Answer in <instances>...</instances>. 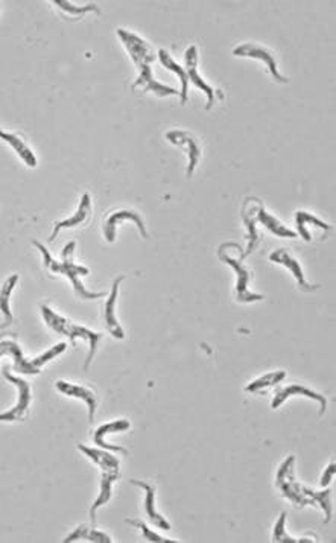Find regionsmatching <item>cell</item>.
Listing matches in <instances>:
<instances>
[{
	"label": "cell",
	"mask_w": 336,
	"mask_h": 543,
	"mask_svg": "<svg viewBox=\"0 0 336 543\" xmlns=\"http://www.w3.org/2000/svg\"><path fill=\"white\" fill-rule=\"evenodd\" d=\"M118 37L120 38V42L127 47L130 56L132 58V61L136 63L137 69H139V78L137 81L131 85V89H136V87L142 85L145 92H154L160 98L163 96H169V94H180L178 90L172 89V87H168L165 84H160L152 76V69L151 64L157 60V55L154 52L151 44H148L143 38L139 35L125 31V29H118Z\"/></svg>",
	"instance_id": "cell-1"
},
{
	"label": "cell",
	"mask_w": 336,
	"mask_h": 543,
	"mask_svg": "<svg viewBox=\"0 0 336 543\" xmlns=\"http://www.w3.org/2000/svg\"><path fill=\"white\" fill-rule=\"evenodd\" d=\"M294 461L295 458L291 455V457H287L282 463L280 469H278L277 482H275L278 490H280V493L285 498H287L291 502L297 504V506L300 507L315 506V504H318L325 515L324 523H329L332 519V504H330L332 490L325 489L323 492H315L309 487L303 486V484L297 482L294 478Z\"/></svg>",
	"instance_id": "cell-2"
},
{
	"label": "cell",
	"mask_w": 336,
	"mask_h": 543,
	"mask_svg": "<svg viewBox=\"0 0 336 543\" xmlns=\"http://www.w3.org/2000/svg\"><path fill=\"white\" fill-rule=\"evenodd\" d=\"M32 244L40 248V251L43 253V257H44V265L47 269H51L52 273H58V274H64L69 277V280L73 285V289H75V294L78 295L80 298H84V300H94V298H99V297H104L107 295L105 293H90V291H87L84 288V285L80 282V276H87L90 271L89 268L85 267H80V265H75L73 264V251H75V242H69L63 250V262L60 264V262H56L51 255L49 251H47V248L40 244L38 240H32Z\"/></svg>",
	"instance_id": "cell-3"
},
{
	"label": "cell",
	"mask_w": 336,
	"mask_h": 543,
	"mask_svg": "<svg viewBox=\"0 0 336 543\" xmlns=\"http://www.w3.org/2000/svg\"><path fill=\"white\" fill-rule=\"evenodd\" d=\"M78 449L84 452V455H87L92 461L98 464L102 470L99 496L96 498L94 504L90 508V519L93 523H96V510L111 499V486L113 482L119 478V461L108 452L93 449V448H85L84 444H80Z\"/></svg>",
	"instance_id": "cell-4"
},
{
	"label": "cell",
	"mask_w": 336,
	"mask_h": 543,
	"mask_svg": "<svg viewBox=\"0 0 336 543\" xmlns=\"http://www.w3.org/2000/svg\"><path fill=\"white\" fill-rule=\"evenodd\" d=\"M42 314H43V318L46 324L52 327L55 332L58 334H63L66 336H69L72 339V346H76V338H82V339H87L89 341V346H90V350H89V355H87V360H85L84 362V370H89V367L92 364V360L93 356L96 353V346H98V341L101 339V335L99 334H94L93 331H90V329H85L84 326H78V324H73L72 322H69V319L55 314L54 310L51 307L47 306H42Z\"/></svg>",
	"instance_id": "cell-5"
},
{
	"label": "cell",
	"mask_w": 336,
	"mask_h": 543,
	"mask_svg": "<svg viewBox=\"0 0 336 543\" xmlns=\"http://www.w3.org/2000/svg\"><path fill=\"white\" fill-rule=\"evenodd\" d=\"M218 256H219L220 260L224 262V264L230 265L236 271V276H237L236 297H237L239 302L253 303V302H261V300L265 298V295H262V294H253V293H249V291H248L247 286H248V280H249V273H248V269L242 264V257L241 259H233L232 256L227 253L225 244L220 245V248L218 251Z\"/></svg>",
	"instance_id": "cell-6"
},
{
	"label": "cell",
	"mask_w": 336,
	"mask_h": 543,
	"mask_svg": "<svg viewBox=\"0 0 336 543\" xmlns=\"http://www.w3.org/2000/svg\"><path fill=\"white\" fill-rule=\"evenodd\" d=\"M4 376L9 382H13L18 388V401L11 411L4 413L2 415H0V420L2 422L22 420L26 411H27V406H30V403H31V388L23 379H20V377H15L9 373L8 367L4 368Z\"/></svg>",
	"instance_id": "cell-7"
},
{
	"label": "cell",
	"mask_w": 336,
	"mask_h": 543,
	"mask_svg": "<svg viewBox=\"0 0 336 543\" xmlns=\"http://www.w3.org/2000/svg\"><path fill=\"white\" fill-rule=\"evenodd\" d=\"M166 139L177 145V147L186 148L187 155H189V166H187V177L194 176V171L197 168V164L201 157V147L197 140L194 134H190L187 131H169L166 133Z\"/></svg>",
	"instance_id": "cell-8"
},
{
	"label": "cell",
	"mask_w": 336,
	"mask_h": 543,
	"mask_svg": "<svg viewBox=\"0 0 336 543\" xmlns=\"http://www.w3.org/2000/svg\"><path fill=\"white\" fill-rule=\"evenodd\" d=\"M185 63H186V73H187V78L189 80L194 83V85H197L198 89L203 90L207 96V105H206V110H212V106L215 104V90L210 87L203 78H201V75L198 73V49L197 46H190L189 49L186 51V55H185Z\"/></svg>",
	"instance_id": "cell-9"
},
{
	"label": "cell",
	"mask_w": 336,
	"mask_h": 543,
	"mask_svg": "<svg viewBox=\"0 0 336 543\" xmlns=\"http://www.w3.org/2000/svg\"><path fill=\"white\" fill-rule=\"evenodd\" d=\"M233 55L235 56H249V58H256V60H262L268 66V69H270V72L273 73V76L278 83H283V84L287 83V78L278 73L277 61H275L274 55L270 51H266L265 47L253 44V43H245V44L235 47Z\"/></svg>",
	"instance_id": "cell-10"
},
{
	"label": "cell",
	"mask_w": 336,
	"mask_h": 543,
	"mask_svg": "<svg viewBox=\"0 0 336 543\" xmlns=\"http://www.w3.org/2000/svg\"><path fill=\"white\" fill-rule=\"evenodd\" d=\"M125 219L132 221L134 224L139 227L140 235L143 238H148L145 224H143V221H142V218H140V215H139L137 212H134V210H119L116 213H113V215L107 219V222H105V226H104V235H105V239H107V242L113 244L114 239H116V226L119 224V222H122Z\"/></svg>",
	"instance_id": "cell-11"
},
{
	"label": "cell",
	"mask_w": 336,
	"mask_h": 543,
	"mask_svg": "<svg viewBox=\"0 0 336 543\" xmlns=\"http://www.w3.org/2000/svg\"><path fill=\"white\" fill-rule=\"evenodd\" d=\"M261 200L259 198H247L245 205L242 207V218H244V222L248 227V250L245 251V253L242 255V257L251 255L253 250L256 248L257 245V230H256V222H257V210L259 207H261Z\"/></svg>",
	"instance_id": "cell-12"
},
{
	"label": "cell",
	"mask_w": 336,
	"mask_h": 543,
	"mask_svg": "<svg viewBox=\"0 0 336 543\" xmlns=\"http://www.w3.org/2000/svg\"><path fill=\"white\" fill-rule=\"evenodd\" d=\"M125 279V276H120L118 277L116 280H114L113 283V288H111V293L108 295V300L107 303H105V324H107V329L108 332L118 339H123L125 338V334H123V329L120 327V324L118 323L116 319V310H114V307H116V300H118V291H119V285L122 280Z\"/></svg>",
	"instance_id": "cell-13"
},
{
	"label": "cell",
	"mask_w": 336,
	"mask_h": 543,
	"mask_svg": "<svg viewBox=\"0 0 336 543\" xmlns=\"http://www.w3.org/2000/svg\"><path fill=\"white\" fill-rule=\"evenodd\" d=\"M291 396H304V397H309V399L312 401H318L320 405H321V410H320V415H323L325 413V408H328V401H325V397L315 393L312 390H309V388L306 386H301V385H291V386H286L283 388L282 391H277L274 401H273V408L277 410L278 406H282V403L287 399V397Z\"/></svg>",
	"instance_id": "cell-14"
},
{
	"label": "cell",
	"mask_w": 336,
	"mask_h": 543,
	"mask_svg": "<svg viewBox=\"0 0 336 543\" xmlns=\"http://www.w3.org/2000/svg\"><path fill=\"white\" fill-rule=\"evenodd\" d=\"M270 260L274 262V264H280V265H285V267L290 268L292 271V274L295 276L297 282H299V285L301 286L303 291H307V293H311V291L318 289V285H309V283L306 282L300 264L290 253H287L286 250H277V251H274V253H271V256H270Z\"/></svg>",
	"instance_id": "cell-15"
},
{
	"label": "cell",
	"mask_w": 336,
	"mask_h": 543,
	"mask_svg": "<svg viewBox=\"0 0 336 543\" xmlns=\"http://www.w3.org/2000/svg\"><path fill=\"white\" fill-rule=\"evenodd\" d=\"M55 386H56V390L61 391L63 394L69 396V397H75V399H81V401H84L85 403H87V406H89V420L90 422L94 420L96 394L92 390H87V388H84V386L72 385V384L66 382V381H58V382L55 384Z\"/></svg>",
	"instance_id": "cell-16"
},
{
	"label": "cell",
	"mask_w": 336,
	"mask_h": 543,
	"mask_svg": "<svg viewBox=\"0 0 336 543\" xmlns=\"http://www.w3.org/2000/svg\"><path fill=\"white\" fill-rule=\"evenodd\" d=\"M90 210H92V198H90L89 193H84L82 198H81V202H80V207H78V210L75 212V215L70 216L69 219L55 222V228H54V233H52V236L49 240L54 242L55 238L58 236V233L61 228H72L78 224H82V222L90 216Z\"/></svg>",
	"instance_id": "cell-17"
},
{
	"label": "cell",
	"mask_w": 336,
	"mask_h": 543,
	"mask_svg": "<svg viewBox=\"0 0 336 543\" xmlns=\"http://www.w3.org/2000/svg\"><path fill=\"white\" fill-rule=\"evenodd\" d=\"M131 484H134V486L137 487H142L143 490L147 492V496H145V513L147 516L149 518V520L156 525L157 528H161V530H170V523L160 516L158 513L156 511V490H154L149 484L143 482V481H137V480H131Z\"/></svg>",
	"instance_id": "cell-18"
},
{
	"label": "cell",
	"mask_w": 336,
	"mask_h": 543,
	"mask_svg": "<svg viewBox=\"0 0 336 543\" xmlns=\"http://www.w3.org/2000/svg\"><path fill=\"white\" fill-rule=\"evenodd\" d=\"M130 422L128 420H116V422H111V423H105L102 426H99L98 429H96L94 432V443L101 446V448L107 449V451H111V452H122L127 455V449L120 448V446H113V444H108L107 441L104 440V437L107 434H111V432H122V431H128L130 429Z\"/></svg>",
	"instance_id": "cell-19"
},
{
	"label": "cell",
	"mask_w": 336,
	"mask_h": 543,
	"mask_svg": "<svg viewBox=\"0 0 336 543\" xmlns=\"http://www.w3.org/2000/svg\"><path fill=\"white\" fill-rule=\"evenodd\" d=\"M6 353L11 355L14 358V368L17 372H20L23 374H40V370H37L31 365V361H26L23 358V353L15 343L13 341H2L0 344V356H5Z\"/></svg>",
	"instance_id": "cell-20"
},
{
	"label": "cell",
	"mask_w": 336,
	"mask_h": 543,
	"mask_svg": "<svg viewBox=\"0 0 336 543\" xmlns=\"http://www.w3.org/2000/svg\"><path fill=\"white\" fill-rule=\"evenodd\" d=\"M0 138H2L4 142L11 145V148L18 154V157H20L23 160V163L27 164V166H30V168H35L37 166L35 154L31 151L30 147H27L23 139H20L15 134L6 133V131L0 133Z\"/></svg>",
	"instance_id": "cell-21"
},
{
	"label": "cell",
	"mask_w": 336,
	"mask_h": 543,
	"mask_svg": "<svg viewBox=\"0 0 336 543\" xmlns=\"http://www.w3.org/2000/svg\"><path fill=\"white\" fill-rule=\"evenodd\" d=\"M158 58H160L161 64L165 66V69H168V71H170V72H174V73L178 75L180 81H181V92H180L181 104H186V102H187V81H189L186 71H185L183 67H181L178 63H175V61H174V58H172L165 49H160V51H158Z\"/></svg>",
	"instance_id": "cell-22"
},
{
	"label": "cell",
	"mask_w": 336,
	"mask_h": 543,
	"mask_svg": "<svg viewBox=\"0 0 336 543\" xmlns=\"http://www.w3.org/2000/svg\"><path fill=\"white\" fill-rule=\"evenodd\" d=\"M257 221H261L262 224H263L268 230H270L271 233H274L275 236H282V238H297V233H295V231H292V230H290V228H286V227L282 224L280 221H277L273 215H270V213H268V212L263 209L262 205H261V207H259V210H257Z\"/></svg>",
	"instance_id": "cell-23"
},
{
	"label": "cell",
	"mask_w": 336,
	"mask_h": 543,
	"mask_svg": "<svg viewBox=\"0 0 336 543\" xmlns=\"http://www.w3.org/2000/svg\"><path fill=\"white\" fill-rule=\"evenodd\" d=\"M80 539L90 540V542H94V543H110L111 542L110 536L104 535V532H101V531H96L94 528H90L87 525H80L73 532H70V535L67 536L63 542L64 543H70V542L80 540Z\"/></svg>",
	"instance_id": "cell-24"
},
{
	"label": "cell",
	"mask_w": 336,
	"mask_h": 543,
	"mask_svg": "<svg viewBox=\"0 0 336 543\" xmlns=\"http://www.w3.org/2000/svg\"><path fill=\"white\" fill-rule=\"evenodd\" d=\"M17 282H18V274H13L4 283L2 291H0V297H2L0 306H2V312L5 315V323L2 324V327H6L9 323H13V319H14L13 314H11V309H9V297H11V293H13V289L15 288Z\"/></svg>",
	"instance_id": "cell-25"
},
{
	"label": "cell",
	"mask_w": 336,
	"mask_h": 543,
	"mask_svg": "<svg viewBox=\"0 0 336 543\" xmlns=\"http://www.w3.org/2000/svg\"><path fill=\"white\" fill-rule=\"evenodd\" d=\"M295 222H297V228H299V233L301 235V238H303L304 240H307V242L311 240L309 231H307V228H306L307 222H312V224L318 226V227L323 228V230H329V228H330V226L325 224V222H323L321 219H318V218H315V216L309 215V213H307V212H297V215H295Z\"/></svg>",
	"instance_id": "cell-26"
},
{
	"label": "cell",
	"mask_w": 336,
	"mask_h": 543,
	"mask_svg": "<svg viewBox=\"0 0 336 543\" xmlns=\"http://www.w3.org/2000/svg\"><path fill=\"white\" fill-rule=\"evenodd\" d=\"M285 522H286V513H282L280 518H278V520L275 523V527H274L273 542H275V543H312L313 542V539L291 537L285 530Z\"/></svg>",
	"instance_id": "cell-27"
},
{
	"label": "cell",
	"mask_w": 336,
	"mask_h": 543,
	"mask_svg": "<svg viewBox=\"0 0 336 543\" xmlns=\"http://www.w3.org/2000/svg\"><path fill=\"white\" fill-rule=\"evenodd\" d=\"M286 373L285 372H273V373H268L262 377H259V379H256L254 382L249 384L245 390L249 391V393H256V391H261L263 390V388H268V386H274L277 385L278 382H282L285 379Z\"/></svg>",
	"instance_id": "cell-28"
},
{
	"label": "cell",
	"mask_w": 336,
	"mask_h": 543,
	"mask_svg": "<svg viewBox=\"0 0 336 543\" xmlns=\"http://www.w3.org/2000/svg\"><path fill=\"white\" fill-rule=\"evenodd\" d=\"M54 4L58 5L61 9H64L66 13H69L72 16H81V14H87V13L101 14V9L98 8V5H94V4H89V5H84V6H76V5L70 4V2H67V0H55Z\"/></svg>",
	"instance_id": "cell-29"
},
{
	"label": "cell",
	"mask_w": 336,
	"mask_h": 543,
	"mask_svg": "<svg viewBox=\"0 0 336 543\" xmlns=\"http://www.w3.org/2000/svg\"><path fill=\"white\" fill-rule=\"evenodd\" d=\"M127 523H130V525H132V527H137V528H140V531H142L143 537H145V540H148V542H154V543H169V542H178V540H170V539H166V537H163V536H158L157 532L151 531V530H149V528L145 525V523L140 522V520H131V519H127Z\"/></svg>",
	"instance_id": "cell-30"
},
{
	"label": "cell",
	"mask_w": 336,
	"mask_h": 543,
	"mask_svg": "<svg viewBox=\"0 0 336 543\" xmlns=\"http://www.w3.org/2000/svg\"><path fill=\"white\" fill-rule=\"evenodd\" d=\"M335 472H336V465H335V463H332V464H329V468L325 469V472H324V475H323V478H321V481H320V486H321V487L325 489V487L329 486V482L332 481Z\"/></svg>",
	"instance_id": "cell-31"
}]
</instances>
